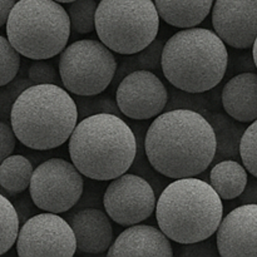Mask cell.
Here are the masks:
<instances>
[{
	"instance_id": "obj_3",
	"label": "cell",
	"mask_w": 257,
	"mask_h": 257,
	"mask_svg": "<svg viewBox=\"0 0 257 257\" xmlns=\"http://www.w3.org/2000/svg\"><path fill=\"white\" fill-rule=\"evenodd\" d=\"M78 109L67 89L57 84H33L20 93L10 113L15 137L30 150L49 151L69 140Z\"/></svg>"
},
{
	"instance_id": "obj_5",
	"label": "cell",
	"mask_w": 257,
	"mask_h": 257,
	"mask_svg": "<svg viewBox=\"0 0 257 257\" xmlns=\"http://www.w3.org/2000/svg\"><path fill=\"white\" fill-rule=\"evenodd\" d=\"M228 65L226 44L215 32L186 28L163 45L161 69L176 89L190 93L212 90L223 79Z\"/></svg>"
},
{
	"instance_id": "obj_12",
	"label": "cell",
	"mask_w": 257,
	"mask_h": 257,
	"mask_svg": "<svg viewBox=\"0 0 257 257\" xmlns=\"http://www.w3.org/2000/svg\"><path fill=\"white\" fill-rule=\"evenodd\" d=\"M167 88L152 70H136L119 80L115 103L123 115L135 120H148L165 112Z\"/></svg>"
},
{
	"instance_id": "obj_7",
	"label": "cell",
	"mask_w": 257,
	"mask_h": 257,
	"mask_svg": "<svg viewBox=\"0 0 257 257\" xmlns=\"http://www.w3.org/2000/svg\"><path fill=\"white\" fill-rule=\"evenodd\" d=\"M160 23L153 0H100L94 30L108 49L127 55L151 44L157 38Z\"/></svg>"
},
{
	"instance_id": "obj_14",
	"label": "cell",
	"mask_w": 257,
	"mask_h": 257,
	"mask_svg": "<svg viewBox=\"0 0 257 257\" xmlns=\"http://www.w3.org/2000/svg\"><path fill=\"white\" fill-rule=\"evenodd\" d=\"M216 245L222 257L257 256V205H240L222 217Z\"/></svg>"
},
{
	"instance_id": "obj_39",
	"label": "cell",
	"mask_w": 257,
	"mask_h": 257,
	"mask_svg": "<svg viewBox=\"0 0 257 257\" xmlns=\"http://www.w3.org/2000/svg\"><path fill=\"white\" fill-rule=\"evenodd\" d=\"M0 192H2V193H4V191H3V188H2V187H0ZM4 195H5V193H4Z\"/></svg>"
},
{
	"instance_id": "obj_30",
	"label": "cell",
	"mask_w": 257,
	"mask_h": 257,
	"mask_svg": "<svg viewBox=\"0 0 257 257\" xmlns=\"http://www.w3.org/2000/svg\"><path fill=\"white\" fill-rule=\"evenodd\" d=\"M240 160L250 175L257 177V119L246 127L240 142Z\"/></svg>"
},
{
	"instance_id": "obj_20",
	"label": "cell",
	"mask_w": 257,
	"mask_h": 257,
	"mask_svg": "<svg viewBox=\"0 0 257 257\" xmlns=\"http://www.w3.org/2000/svg\"><path fill=\"white\" fill-rule=\"evenodd\" d=\"M210 185L221 200H236L245 190L247 170L236 160H223L211 166Z\"/></svg>"
},
{
	"instance_id": "obj_38",
	"label": "cell",
	"mask_w": 257,
	"mask_h": 257,
	"mask_svg": "<svg viewBox=\"0 0 257 257\" xmlns=\"http://www.w3.org/2000/svg\"><path fill=\"white\" fill-rule=\"evenodd\" d=\"M55 2L60 3V4H68V3H72L74 2V0H55Z\"/></svg>"
},
{
	"instance_id": "obj_32",
	"label": "cell",
	"mask_w": 257,
	"mask_h": 257,
	"mask_svg": "<svg viewBox=\"0 0 257 257\" xmlns=\"http://www.w3.org/2000/svg\"><path fill=\"white\" fill-rule=\"evenodd\" d=\"M178 255L183 257H215L218 256L216 238L213 240L212 236L206 240L198 241L193 243H183Z\"/></svg>"
},
{
	"instance_id": "obj_31",
	"label": "cell",
	"mask_w": 257,
	"mask_h": 257,
	"mask_svg": "<svg viewBox=\"0 0 257 257\" xmlns=\"http://www.w3.org/2000/svg\"><path fill=\"white\" fill-rule=\"evenodd\" d=\"M28 78L33 84H57L58 72L45 59H38L28 69Z\"/></svg>"
},
{
	"instance_id": "obj_16",
	"label": "cell",
	"mask_w": 257,
	"mask_h": 257,
	"mask_svg": "<svg viewBox=\"0 0 257 257\" xmlns=\"http://www.w3.org/2000/svg\"><path fill=\"white\" fill-rule=\"evenodd\" d=\"M69 225L74 232L77 250L84 253L107 252L113 242L109 216L99 208H83L73 213Z\"/></svg>"
},
{
	"instance_id": "obj_26",
	"label": "cell",
	"mask_w": 257,
	"mask_h": 257,
	"mask_svg": "<svg viewBox=\"0 0 257 257\" xmlns=\"http://www.w3.org/2000/svg\"><path fill=\"white\" fill-rule=\"evenodd\" d=\"M75 95L73 97L78 109V119H83L98 113H112L119 115V109L114 99L109 95Z\"/></svg>"
},
{
	"instance_id": "obj_35",
	"label": "cell",
	"mask_w": 257,
	"mask_h": 257,
	"mask_svg": "<svg viewBox=\"0 0 257 257\" xmlns=\"http://www.w3.org/2000/svg\"><path fill=\"white\" fill-rule=\"evenodd\" d=\"M237 200L238 205H247V203L257 205V177L252 175L248 177L245 190L238 196Z\"/></svg>"
},
{
	"instance_id": "obj_36",
	"label": "cell",
	"mask_w": 257,
	"mask_h": 257,
	"mask_svg": "<svg viewBox=\"0 0 257 257\" xmlns=\"http://www.w3.org/2000/svg\"><path fill=\"white\" fill-rule=\"evenodd\" d=\"M15 3H17V0H0V28L7 24L10 10L13 9Z\"/></svg>"
},
{
	"instance_id": "obj_28",
	"label": "cell",
	"mask_w": 257,
	"mask_h": 257,
	"mask_svg": "<svg viewBox=\"0 0 257 257\" xmlns=\"http://www.w3.org/2000/svg\"><path fill=\"white\" fill-rule=\"evenodd\" d=\"M20 54L8 38L0 35V85L12 82L20 69Z\"/></svg>"
},
{
	"instance_id": "obj_8",
	"label": "cell",
	"mask_w": 257,
	"mask_h": 257,
	"mask_svg": "<svg viewBox=\"0 0 257 257\" xmlns=\"http://www.w3.org/2000/svg\"><path fill=\"white\" fill-rule=\"evenodd\" d=\"M115 70L114 54L100 40H77L60 52L59 77L72 94L103 93L112 84Z\"/></svg>"
},
{
	"instance_id": "obj_19",
	"label": "cell",
	"mask_w": 257,
	"mask_h": 257,
	"mask_svg": "<svg viewBox=\"0 0 257 257\" xmlns=\"http://www.w3.org/2000/svg\"><path fill=\"white\" fill-rule=\"evenodd\" d=\"M161 19L175 28L200 25L212 9L213 0H153Z\"/></svg>"
},
{
	"instance_id": "obj_23",
	"label": "cell",
	"mask_w": 257,
	"mask_h": 257,
	"mask_svg": "<svg viewBox=\"0 0 257 257\" xmlns=\"http://www.w3.org/2000/svg\"><path fill=\"white\" fill-rule=\"evenodd\" d=\"M210 90L202 93H190L183 92L173 87L168 93H171V97L168 95V102L166 108L170 109H191L195 112L203 114L207 110L216 108L215 97L217 93L212 92L208 94Z\"/></svg>"
},
{
	"instance_id": "obj_11",
	"label": "cell",
	"mask_w": 257,
	"mask_h": 257,
	"mask_svg": "<svg viewBox=\"0 0 257 257\" xmlns=\"http://www.w3.org/2000/svg\"><path fill=\"white\" fill-rule=\"evenodd\" d=\"M110 181L103 195V206L110 220L120 226H132L152 216L157 197L145 177L125 172Z\"/></svg>"
},
{
	"instance_id": "obj_22",
	"label": "cell",
	"mask_w": 257,
	"mask_h": 257,
	"mask_svg": "<svg viewBox=\"0 0 257 257\" xmlns=\"http://www.w3.org/2000/svg\"><path fill=\"white\" fill-rule=\"evenodd\" d=\"M163 42L156 38L151 44L143 48L142 50L133 54H127L123 58L119 65H117L113 82L117 84L123 77L136 70H156L161 68V58H162ZM112 82V83H113Z\"/></svg>"
},
{
	"instance_id": "obj_34",
	"label": "cell",
	"mask_w": 257,
	"mask_h": 257,
	"mask_svg": "<svg viewBox=\"0 0 257 257\" xmlns=\"http://www.w3.org/2000/svg\"><path fill=\"white\" fill-rule=\"evenodd\" d=\"M15 211H17L18 218H19V223L23 225L28 218H30L32 216L37 215V206L33 202L32 197L29 196H22V197L17 198V200L13 202ZM39 210V208H38Z\"/></svg>"
},
{
	"instance_id": "obj_18",
	"label": "cell",
	"mask_w": 257,
	"mask_h": 257,
	"mask_svg": "<svg viewBox=\"0 0 257 257\" xmlns=\"http://www.w3.org/2000/svg\"><path fill=\"white\" fill-rule=\"evenodd\" d=\"M202 115L210 122L215 132L216 151L211 166L223 160L238 161L240 142L246 130L243 123L237 122L227 113L207 110Z\"/></svg>"
},
{
	"instance_id": "obj_25",
	"label": "cell",
	"mask_w": 257,
	"mask_h": 257,
	"mask_svg": "<svg viewBox=\"0 0 257 257\" xmlns=\"http://www.w3.org/2000/svg\"><path fill=\"white\" fill-rule=\"evenodd\" d=\"M95 0H74L68 3L67 13L69 17L70 29L78 34H88L95 29Z\"/></svg>"
},
{
	"instance_id": "obj_33",
	"label": "cell",
	"mask_w": 257,
	"mask_h": 257,
	"mask_svg": "<svg viewBox=\"0 0 257 257\" xmlns=\"http://www.w3.org/2000/svg\"><path fill=\"white\" fill-rule=\"evenodd\" d=\"M17 146V137L12 125L8 122L0 120V163L13 155Z\"/></svg>"
},
{
	"instance_id": "obj_27",
	"label": "cell",
	"mask_w": 257,
	"mask_h": 257,
	"mask_svg": "<svg viewBox=\"0 0 257 257\" xmlns=\"http://www.w3.org/2000/svg\"><path fill=\"white\" fill-rule=\"evenodd\" d=\"M131 125V124H130ZM136 135V141H137V152H136L135 161H133V165L131 166L130 170H135V172L140 173L142 177H146V180L148 182L155 183L153 187H162V181L156 180V171L153 170L152 166L150 165L147 160V156L145 152V137L142 136L143 131L147 130L148 125L145 123H135V124L131 125ZM146 136V135H145Z\"/></svg>"
},
{
	"instance_id": "obj_15",
	"label": "cell",
	"mask_w": 257,
	"mask_h": 257,
	"mask_svg": "<svg viewBox=\"0 0 257 257\" xmlns=\"http://www.w3.org/2000/svg\"><path fill=\"white\" fill-rule=\"evenodd\" d=\"M107 255L172 257L175 252L171 240L161 228L136 223L119 233L107 250Z\"/></svg>"
},
{
	"instance_id": "obj_6",
	"label": "cell",
	"mask_w": 257,
	"mask_h": 257,
	"mask_svg": "<svg viewBox=\"0 0 257 257\" xmlns=\"http://www.w3.org/2000/svg\"><path fill=\"white\" fill-rule=\"evenodd\" d=\"M7 37L22 57L50 59L70 38L68 13L55 0H19L7 20Z\"/></svg>"
},
{
	"instance_id": "obj_17",
	"label": "cell",
	"mask_w": 257,
	"mask_h": 257,
	"mask_svg": "<svg viewBox=\"0 0 257 257\" xmlns=\"http://www.w3.org/2000/svg\"><path fill=\"white\" fill-rule=\"evenodd\" d=\"M221 103L230 117L241 123L257 119V73L245 72L231 78L222 88Z\"/></svg>"
},
{
	"instance_id": "obj_13",
	"label": "cell",
	"mask_w": 257,
	"mask_h": 257,
	"mask_svg": "<svg viewBox=\"0 0 257 257\" xmlns=\"http://www.w3.org/2000/svg\"><path fill=\"white\" fill-rule=\"evenodd\" d=\"M213 32L228 47L248 49L257 37V0H216Z\"/></svg>"
},
{
	"instance_id": "obj_24",
	"label": "cell",
	"mask_w": 257,
	"mask_h": 257,
	"mask_svg": "<svg viewBox=\"0 0 257 257\" xmlns=\"http://www.w3.org/2000/svg\"><path fill=\"white\" fill-rule=\"evenodd\" d=\"M19 227V218L13 202L0 192V255L14 246Z\"/></svg>"
},
{
	"instance_id": "obj_29",
	"label": "cell",
	"mask_w": 257,
	"mask_h": 257,
	"mask_svg": "<svg viewBox=\"0 0 257 257\" xmlns=\"http://www.w3.org/2000/svg\"><path fill=\"white\" fill-rule=\"evenodd\" d=\"M33 85L29 78L15 77L12 82L0 85V120L10 122V113L20 93Z\"/></svg>"
},
{
	"instance_id": "obj_10",
	"label": "cell",
	"mask_w": 257,
	"mask_h": 257,
	"mask_svg": "<svg viewBox=\"0 0 257 257\" xmlns=\"http://www.w3.org/2000/svg\"><path fill=\"white\" fill-rule=\"evenodd\" d=\"M15 243L20 257H72L77 252V241L69 222L58 213L45 211L20 225Z\"/></svg>"
},
{
	"instance_id": "obj_37",
	"label": "cell",
	"mask_w": 257,
	"mask_h": 257,
	"mask_svg": "<svg viewBox=\"0 0 257 257\" xmlns=\"http://www.w3.org/2000/svg\"><path fill=\"white\" fill-rule=\"evenodd\" d=\"M252 59H253V63H255V67L257 68V37L255 39V42H253L252 44Z\"/></svg>"
},
{
	"instance_id": "obj_1",
	"label": "cell",
	"mask_w": 257,
	"mask_h": 257,
	"mask_svg": "<svg viewBox=\"0 0 257 257\" xmlns=\"http://www.w3.org/2000/svg\"><path fill=\"white\" fill-rule=\"evenodd\" d=\"M216 151L212 125L201 113L170 109L155 117L145 136V152L163 177H196L211 166Z\"/></svg>"
},
{
	"instance_id": "obj_9",
	"label": "cell",
	"mask_w": 257,
	"mask_h": 257,
	"mask_svg": "<svg viewBox=\"0 0 257 257\" xmlns=\"http://www.w3.org/2000/svg\"><path fill=\"white\" fill-rule=\"evenodd\" d=\"M83 191V175L63 158H50L33 171L29 195L34 205L45 212H68L79 202Z\"/></svg>"
},
{
	"instance_id": "obj_21",
	"label": "cell",
	"mask_w": 257,
	"mask_h": 257,
	"mask_svg": "<svg viewBox=\"0 0 257 257\" xmlns=\"http://www.w3.org/2000/svg\"><path fill=\"white\" fill-rule=\"evenodd\" d=\"M32 162L22 155H10L0 163V187L5 195L17 196L29 188L33 176Z\"/></svg>"
},
{
	"instance_id": "obj_4",
	"label": "cell",
	"mask_w": 257,
	"mask_h": 257,
	"mask_svg": "<svg viewBox=\"0 0 257 257\" xmlns=\"http://www.w3.org/2000/svg\"><path fill=\"white\" fill-rule=\"evenodd\" d=\"M155 211L161 231L181 245L213 236L223 217L220 196L210 183L196 177L177 178L168 183Z\"/></svg>"
},
{
	"instance_id": "obj_2",
	"label": "cell",
	"mask_w": 257,
	"mask_h": 257,
	"mask_svg": "<svg viewBox=\"0 0 257 257\" xmlns=\"http://www.w3.org/2000/svg\"><path fill=\"white\" fill-rule=\"evenodd\" d=\"M68 150L72 163L83 177L110 181L130 171L137 141L132 127L119 115L98 113L77 123Z\"/></svg>"
}]
</instances>
